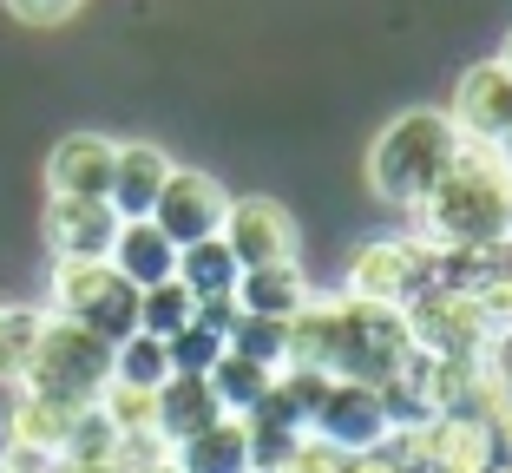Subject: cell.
<instances>
[{
    "mask_svg": "<svg viewBox=\"0 0 512 473\" xmlns=\"http://www.w3.org/2000/svg\"><path fill=\"white\" fill-rule=\"evenodd\" d=\"M224 244L237 257V270H270V263H296V217L276 198H230Z\"/></svg>",
    "mask_w": 512,
    "mask_h": 473,
    "instance_id": "obj_12",
    "label": "cell"
},
{
    "mask_svg": "<svg viewBox=\"0 0 512 473\" xmlns=\"http://www.w3.org/2000/svg\"><path fill=\"white\" fill-rule=\"evenodd\" d=\"M237 257H230V244L224 237H204V244H191V250H178V283L197 296V303H217V296H230L237 290Z\"/></svg>",
    "mask_w": 512,
    "mask_h": 473,
    "instance_id": "obj_22",
    "label": "cell"
},
{
    "mask_svg": "<svg viewBox=\"0 0 512 473\" xmlns=\"http://www.w3.org/2000/svg\"><path fill=\"white\" fill-rule=\"evenodd\" d=\"M165 355H171V375H211L217 355H224V329L191 322V329H178V336L165 342Z\"/></svg>",
    "mask_w": 512,
    "mask_h": 473,
    "instance_id": "obj_28",
    "label": "cell"
},
{
    "mask_svg": "<svg viewBox=\"0 0 512 473\" xmlns=\"http://www.w3.org/2000/svg\"><path fill=\"white\" fill-rule=\"evenodd\" d=\"M171 152L165 145H151V138H132V145H119V165H112V191L106 204L119 217H151V204H158V191H165L171 178Z\"/></svg>",
    "mask_w": 512,
    "mask_h": 473,
    "instance_id": "obj_15",
    "label": "cell"
},
{
    "mask_svg": "<svg viewBox=\"0 0 512 473\" xmlns=\"http://www.w3.org/2000/svg\"><path fill=\"white\" fill-rule=\"evenodd\" d=\"M309 276H302V263H270V270H243L237 290H230V303H237V316H263V322H289L296 309H309Z\"/></svg>",
    "mask_w": 512,
    "mask_h": 473,
    "instance_id": "obj_18",
    "label": "cell"
},
{
    "mask_svg": "<svg viewBox=\"0 0 512 473\" xmlns=\"http://www.w3.org/2000/svg\"><path fill=\"white\" fill-rule=\"evenodd\" d=\"M243 434H250V467L256 473H283L289 460H296V447L309 441L302 428H289L276 414H243Z\"/></svg>",
    "mask_w": 512,
    "mask_h": 473,
    "instance_id": "obj_26",
    "label": "cell"
},
{
    "mask_svg": "<svg viewBox=\"0 0 512 473\" xmlns=\"http://www.w3.org/2000/svg\"><path fill=\"white\" fill-rule=\"evenodd\" d=\"M112 165H119V138L106 132H66L46 158V191L53 198H106Z\"/></svg>",
    "mask_w": 512,
    "mask_h": 473,
    "instance_id": "obj_14",
    "label": "cell"
},
{
    "mask_svg": "<svg viewBox=\"0 0 512 473\" xmlns=\"http://www.w3.org/2000/svg\"><path fill=\"white\" fill-rule=\"evenodd\" d=\"M7 14H14L20 27H66V20L79 14V0H7Z\"/></svg>",
    "mask_w": 512,
    "mask_h": 473,
    "instance_id": "obj_29",
    "label": "cell"
},
{
    "mask_svg": "<svg viewBox=\"0 0 512 473\" xmlns=\"http://www.w3.org/2000/svg\"><path fill=\"white\" fill-rule=\"evenodd\" d=\"M40 329H46V309H0V382L20 388L33 349H40Z\"/></svg>",
    "mask_w": 512,
    "mask_h": 473,
    "instance_id": "obj_25",
    "label": "cell"
},
{
    "mask_svg": "<svg viewBox=\"0 0 512 473\" xmlns=\"http://www.w3.org/2000/svg\"><path fill=\"white\" fill-rule=\"evenodd\" d=\"M125 217L106 198H53L46 204V250L53 263H99L112 257Z\"/></svg>",
    "mask_w": 512,
    "mask_h": 473,
    "instance_id": "obj_13",
    "label": "cell"
},
{
    "mask_svg": "<svg viewBox=\"0 0 512 473\" xmlns=\"http://www.w3.org/2000/svg\"><path fill=\"white\" fill-rule=\"evenodd\" d=\"M283 473H355V460H342L335 447H322V441H302L296 460H289Z\"/></svg>",
    "mask_w": 512,
    "mask_h": 473,
    "instance_id": "obj_30",
    "label": "cell"
},
{
    "mask_svg": "<svg viewBox=\"0 0 512 473\" xmlns=\"http://www.w3.org/2000/svg\"><path fill=\"white\" fill-rule=\"evenodd\" d=\"M447 119L460 132V145H499L512 132V66L506 60L467 66L447 99Z\"/></svg>",
    "mask_w": 512,
    "mask_h": 473,
    "instance_id": "obj_11",
    "label": "cell"
},
{
    "mask_svg": "<svg viewBox=\"0 0 512 473\" xmlns=\"http://www.w3.org/2000/svg\"><path fill=\"white\" fill-rule=\"evenodd\" d=\"M394 434V414H388V395L368 382H335L329 395H322L316 421H309V441L335 447L342 460H368L381 441Z\"/></svg>",
    "mask_w": 512,
    "mask_h": 473,
    "instance_id": "obj_8",
    "label": "cell"
},
{
    "mask_svg": "<svg viewBox=\"0 0 512 473\" xmlns=\"http://www.w3.org/2000/svg\"><path fill=\"white\" fill-rule=\"evenodd\" d=\"M493 473H512V467H493Z\"/></svg>",
    "mask_w": 512,
    "mask_h": 473,
    "instance_id": "obj_34",
    "label": "cell"
},
{
    "mask_svg": "<svg viewBox=\"0 0 512 473\" xmlns=\"http://www.w3.org/2000/svg\"><path fill=\"white\" fill-rule=\"evenodd\" d=\"M106 382H112V342L86 336V329L66 322V316H46L40 349H33L20 388L60 401V408H92V401L106 395Z\"/></svg>",
    "mask_w": 512,
    "mask_h": 473,
    "instance_id": "obj_4",
    "label": "cell"
},
{
    "mask_svg": "<svg viewBox=\"0 0 512 473\" xmlns=\"http://www.w3.org/2000/svg\"><path fill=\"white\" fill-rule=\"evenodd\" d=\"M414 460L427 473H493L499 447H493V421L480 408H453V414H427L414 428Z\"/></svg>",
    "mask_w": 512,
    "mask_h": 473,
    "instance_id": "obj_9",
    "label": "cell"
},
{
    "mask_svg": "<svg viewBox=\"0 0 512 473\" xmlns=\"http://www.w3.org/2000/svg\"><path fill=\"white\" fill-rule=\"evenodd\" d=\"M73 421H79V408H60V401L27 395V388H20L14 414H7V447H40V454L60 460L66 434H73Z\"/></svg>",
    "mask_w": 512,
    "mask_h": 473,
    "instance_id": "obj_20",
    "label": "cell"
},
{
    "mask_svg": "<svg viewBox=\"0 0 512 473\" xmlns=\"http://www.w3.org/2000/svg\"><path fill=\"white\" fill-rule=\"evenodd\" d=\"M204 382H211L217 408H224V414H237V421H243V414H256V408H263V395L276 388V368H263V362H250V355L224 349V355H217V368L204 375Z\"/></svg>",
    "mask_w": 512,
    "mask_h": 473,
    "instance_id": "obj_21",
    "label": "cell"
},
{
    "mask_svg": "<svg viewBox=\"0 0 512 473\" xmlns=\"http://www.w3.org/2000/svg\"><path fill=\"white\" fill-rule=\"evenodd\" d=\"M493 152H499V165H506V178H512V132H506V138H499Z\"/></svg>",
    "mask_w": 512,
    "mask_h": 473,
    "instance_id": "obj_32",
    "label": "cell"
},
{
    "mask_svg": "<svg viewBox=\"0 0 512 473\" xmlns=\"http://www.w3.org/2000/svg\"><path fill=\"white\" fill-rule=\"evenodd\" d=\"M224 349L250 355V362H263V368H283V355H289V322L237 316V322H230V342H224Z\"/></svg>",
    "mask_w": 512,
    "mask_h": 473,
    "instance_id": "obj_27",
    "label": "cell"
},
{
    "mask_svg": "<svg viewBox=\"0 0 512 473\" xmlns=\"http://www.w3.org/2000/svg\"><path fill=\"white\" fill-rule=\"evenodd\" d=\"M440 283V250L421 244V237H368L355 257H348L342 296L375 309H407L421 290Z\"/></svg>",
    "mask_w": 512,
    "mask_h": 473,
    "instance_id": "obj_5",
    "label": "cell"
},
{
    "mask_svg": "<svg viewBox=\"0 0 512 473\" xmlns=\"http://www.w3.org/2000/svg\"><path fill=\"white\" fill-rule=\"evenodd\" d=\"M506 329H512V316H506Z\"/></svg>",
    "mask_w": 512,
    "mask_h": 473,
    "instance_id": "obj_35",
    "label": "cell"
},
{
    "mask_svg": "<svg viewBox=\"0 0 512 473\" xmlns=\"http://www.w3.org/2000/svg\"><path fill=\"white\" fill-rule=\"evenodd\" d=\"M224 217H230V191L211 171H171L158 204H151V224L165 230L178 250L204 244V237H224Z\"/></svg>",
    "mask_w": 512,
    "mask_h": 473,
    "instance_id": "obj_10",
    "label": "cell"
},
{
    "mask_svg": "<svg viewBox=\"0 0 512 473\" xmlns=\"http://www.w3.org/2000/svg\"><path fill=\"white\" fill-rule=\"evenodd\" d=\"M414 342H407V316L401 309H375V303H355V296H329V368L335 382H368V388H388L394 375L407 368Z\"/></svg>",
    "mask_w": 512,
    "mask_h": 473,
    "instance_id": "obj_3",
    "label": "cell"
},
{
    "mask_svg": "<svg viewBox=\"0 0 512 473\" xmlns=\"http://www.w3.org/2000/svg\"><path fill=\"white\" fill-rule=\"evenodd\" d=\"M171 473H256L243 421H237V414H224V421H211L204 434L178 441V447H171Z\"/></svg>",
    "mask_w": 512,
    "mask_h": 473,
    "instance_id": "obj_19",
    "label": "cell"
},
{
    "mask_svg": "<svg viewBox=\"0 0 512 473\" xmlns=\"http://www.w3.org/2000/svg\"><path fill=\"white\" fill-rule=\"evenodd\" d=\"M506 237H512V224H506Z\"/></svg>",
    "mask_w": 512,
    "mask_h": 473,
    "instance_id": "obj_36",
    "label": "cell"
},
{
    "mask_svg": "<svg viewBox=\"0 0 512 473\" xmlns=\"http://www.w3.org/2000/svg\"><path fill=\"white\" fill-rule=\"evenodd\" d=\"M112 382L158 395V388L171 382V355H165V342H158V336H125L119 349H112Z\"/></svg>",
    "mask_w": 512,
    "mask_h": 473,
    "instance_id": "obj_24",
    "label": "cell"
},
{
    "mask_svg": "<svg viewBox=\"0 0 512 473\" xmlns=\"http://www.w3.org/2000/svg\"><path fill=\"white\" fill-rule=\"evenodd\" d=\"M401 316H407V342H414V355H447V362H473V355L486 349V336L499 329V322L480 309V296L453 290V283L421 290Z\"/></svg>",
    "mask_w": 512,
    "mask_h": 473,
    "instance_id": "obj_7",
    "label": "cell"
},
{
    "mask_svg": "<svg viewBox=\"0 0 512 473\" xmlns=\"http://www.w3.org/2000/svg\"><path fill=\"white\" fill-rule=\"evenodd\" d=\"M486 421H493V447H499V467H512V401H499V408L486 414Z\"/></svg>",
    "mask_w": 512,
    "mask_h": 473,
    "instance_id": "obj_31",
    "label": "cell"
},
{
    "mask_svg": "<svg viewBox=\"0 0 512 473\" xmlns=\"http://www.w3.org/2000/svg\"><path fill=\"white\" fill-rule=\"evenodd\" d=\"M460 158V132H453L447 112L414 106L401 119H388L368 145V191H375L388 211H421L427 191L447 178V165Z\"/></svg>",
    "mask_w": 512,
    "mask_h": 473,
    "instance_id": "obj_2",
    "label": "cell"
},
{
    "mask_svg": "<svg viewBox=\"0 0 512 473\" xmlns=\"http://www.w3.org/2000/svg\"><path fill=\"white\" fill-rule=\"evenodd\" d=\"M421 244L434 250H486L506 244L512 224V178L499 165L493 145H460V158L447 165V178L427 191V204L414 211Z\"/></svg>",
    "mask_w": 512,
    "mask_h": 473,
    "instance_id": "obj_1",
    "label": "cell"
},
{
    "mask_svg": "<svg viewBox=\"0 0 512 473\" xmlns=\"http://www.w3.org/2000/svg\"><path fill=\"white\" fill-rule=\"evenodd\" d=\"M499 60H506V66H512V40H506V53H499Z\"/></svg>",
    "mask_w": 512,
    "mask_h": 473,
    "instance_id": "obj_33",
    "label": "cell"
},
{
    "mask_svg": "<svg viewBox=\"0 0 512 473\" xmlns=\"http://www.w3.org/2000/svg\"><path fill=\"white\" fill-rule=\"evenodd\" d=\"M53 309L66 322H79L86 336L112 342V349L125 336H138V290L106 257L99 263H53Z\"/></svg>",
    "mask_w": 512,
    "mask_h": 473,
    "instance_id": "obj_6",
    "label": "cell"
},
{
    "mask_svg": "<svg viewBox=\"0 0 512 473\" xmlns=\"http://www.w3.org/2000/svg\"><path fill=\"white\" fill-rule=\"evenodd\" d=\"M211 421H224V408H217V395H211L204 375H171V382L151 395V434H158L165 447L204 434Z\"/></svg>",
    "mask_w": 512,
    "mask_h": 473,
    "instance_id": "obj_16",
    "label": "cell"
},
{
    "mask_svg": "<svg viewBox=\"0 0 512 473\" xmlns=\"http://www.w3.org/2000/svg\"><path fill=\"white\" fill-rule=\"evenodd\" d=\"M191 322H197V296L184 290L178 276H171V283H158V290H138V336L171 342L178 329H191Z\"/></svg>",
    "mask_w": 512,
    "mask_h": 473,
    "instance_id": "obj_23",
    "label": "cell"
},
{
    "mask_svg": "<svg viewBox=\"0 0 512 473\" xmlns=\"http://www.w3.org/2000/svg\"><path fill=\"white\" fill-rule=\"evenodd\" d=\"M112 270L132 283V290H158L178 276V244H171L165 230L151 224V217H125L119 224V244H112Z\"/></svg>",
    "mask_w": 512,
    "mask_h": 473,
    "instance_id": "obj_17",
    "label": "cell"
}]
</instances>
